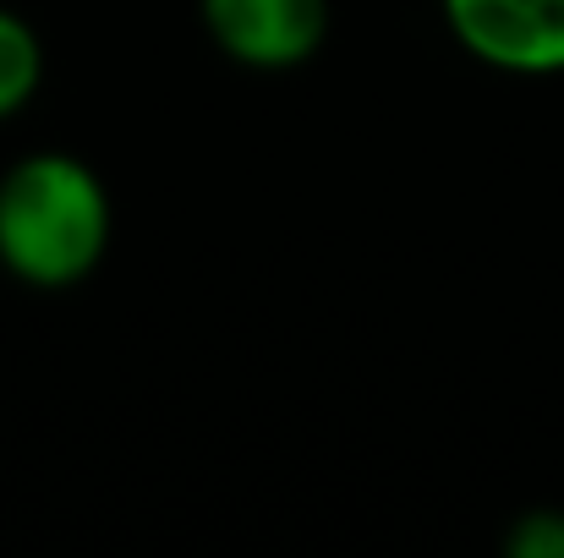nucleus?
I'll return each mask as SVG.
<instances>
[{"mask_svg": "<svg viewBox=\"0 0 564 558\" xmlns=\"http://www.w3.org/2000/svg\"><path fill=\"white\" fill-rule=\"evenodd\" d=\"M110 247V192L77 154H22L0 176V263L39 291L77 285Z\"/></svg>", "mask_w": 564, "mask_h": 558, "instance_id": "1", "label": "nucleus"}, {"mask_svg": "<svg viewBox=\"0 0 564 558\" xmlns=\"http://www.w3.org/2000/svg\"><path fill=\"white\" fill-rule=\"evenodd\" d=\"M444 22L482 66L516 77L564 72V0H444Z\"/></svg>", "mask_w": 564, "mask_h": 558, "instance_id": "2", "label": "nucleus"}, {"mask_svg": "<svg viewBox=\"0 0 564 558\" xmlns=\"http://www.w3.org/2000/svg\"><path fill=\"white\" fill-rule=\"evenodd\" d=\"M208 39L252 72H285L329 39V0H197Z\"/></svg>", "mask_w": 564, "mask_h": 558, "instance_id": "3", "label": "nucleus"}, {"mask_svg": "<svg viewBox=\"0 0 564 558\" xmlns=\"http://www.w3.org/2000/svg\"><path fill=\"white\" fill-rule=\"evenodd\" d=\"M39 77H44V50H39V33L0 6V121L17 116L33 94H39Z\"/></svg>", "mask_w": 564, "mask_h": 558, "instance_id": "4", "label": "nucleus"}, {"mask_svg": "<svg viewBox=\"0 0 564 558\" xmlns=\"http://www.w3.org/2000/svg\"><path fill=\"white\" fill-rule=\"evenodd\" d=\"M505 548L516 558H564V510H532L510 526Z\"/></svg>", "mask_w": 564, "mask_h": 558, "instance_id": "5", "label": "nucleus"}]
</instances>
